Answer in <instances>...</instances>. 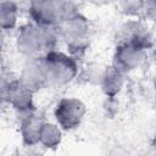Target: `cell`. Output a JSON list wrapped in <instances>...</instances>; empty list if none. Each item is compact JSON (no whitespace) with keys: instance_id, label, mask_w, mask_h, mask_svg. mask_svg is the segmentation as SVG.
I'll return each mask as SVG.
<instances>
[{"instance_id":"8","label":"cell","mask_w":156,"mask_h":156,"mask_svg":"<svg viewBox=\"0 0 156 156\" xmlns=\"http://www.w3.org/2000/svg\"><path fill=\"white\" fill-rule=\"evenodd\" d=\"M18 79L34 93L40 91L44 88H49L41 57L26 58V61L21 67Z\"/></svg>"},{"instance_id":"14","label":"cell","mask_w":156,"mask_h":156,"mask_svg":"<svg viewBox=\"0 0 156 156\" xmlns=\"http://www.w3.org/2000/svg\"><path fill=\"white\" fill-rule=\"evenodd\" d=\"M143 5H144V1H139V0L122 1V2H119V9L123 15H126L133 20L134 17H141Z\"/></svg>"},{"instance_id":"16","label":"cell","mask_w":156,"mask_h":156,"mask_svg":"<svg viewBox=\"0 0 156 156\" xmlns=\"http://www.w3.org/2000/svg\"><path fill=\"white\" fill-rule=\"evenodd\" d=\"M154 88H155V91H156V74H155V78H154Z\"/></svg>"},{"instance_id":"17","label":"cell","mask_w":156,"mask_h":156,"mask_svg":"<svg viewBox=\"0 0 156 156\" xmlns=\"http://www.w3.org/2000/svg\"><path fill=\"white\" fill-rule=\"evenodd\" d=\"M27 156H41V155H38V154H29V155H27Z\"/></svg>"},{"instance_id":"4","label":"cell","mask_w":156,"mask_h":156,"mask_svg":"<svg viewBox=\"0 0 156 156\" xmlns=\"http://www.w3.org/2000/svg\"><path fill=\"white\" fill-rule=\"evenodd\" d=\"M57 29L60 40L66 45L72 56L77 58V55L87 50L90 38V24L82 13L63 21Z\"/></svg>"},{"instance_id":"7","label":"cell","mask_w":156,"mask_h":156,"mask_svg":"<svg viewBox=\"0 0 156 156\" xmlns=\"http://www.w3.org/2000/svg\"><path fill=\"white\" fill-rule=\"evenodd\" d=\"M144 60L145 49L143 46L130 43H121L115 49L112 66L126 74L138 69L143 65Z\"/></svg>"},{"instance_id":"10","label":"cell","mask_w":156,"mask_h":156,"mask_svg":"<svg viewBox=\"0 0 156 156\" xmlns=\"http://www.w3.org/2000/svg\"><path fill=\"white\" fill-rule=\"evenodd\" d=\"M122 43H130L145 49V44L149 40V34L146 28L135 18L129 20L121 29Z\"/></svg>"},{"instance_id":"12","label":"cell","mask_w":156,"mask_h":156,"mask_svg":"<svg viewBox=\"0 0 156 156\" xmlns=\"http://www.w3.org/2000/svg\"><path fill=\"white\" fill-rule=\"evenodd\" d=\"M63 129L56 122L45 121L43 123L39 138V145L48 150H54L62 143Z\"/></svg>"},{"instance_id":"15","label":"cell","mask_w":156,"mask_h":156,"mask_svg":"<svg viewBox=\"0 0 156 156\" xmlns=\"http://www.w3.org/2000/svg\"><path fill=\"white\" fill-rule=\"evenodd\" d=\"M141 17L149 22L156 23V0H146L143 5Z\"/></svg>"},{"instance_id":"6","label":"cell","mask_w":156,"mask_h":156,"mask_svg":"<svg viewBox=\"0 0 156 156\" xmlns=\"http://www.w3.org/2000/svg\"><path fill=\"white\" fill-rule=\"evenodd\" d=\"M34 91L26 87L18 78L2 80V99L18 115H24L35 110Z\"/></svg>"},{"instance_id":"13","label":"cell","mask_w":156,"mask_h":156,"mask_svg":"<svg viewBox=\"0 0 156 156\" xmlns=\"http://www.w3.org/2000/svg\"><path fill=\"white\" fill-rule=\"evenodd\" d=\"M20 5L13 1L0 2V26L2 30L10 32L17 28L20 18Z\"/></svg>"},{"instance_id":"18","label":"cell","mask_w":156,"mask_h":156,"mask_svg":"<svg viewBox=\"0 0 156 156\" xmlns=\"http://www.w3.org/2000/svg\"><path fill=\"white\" fill-rule=\"evenodd\" d=\"M155 104H156V93H155Z\"/></svg>"},{"instance_id":"1","label":"cell","mask_w":156,"mask_h":156,"mask_svg":"<svg viewBox=\"0 0 156 156\" xmlns=\"http://www.w3.org/2000/svg\"><path fill=\"white\" fill-rule=\"evenodd\" d=\"M58 41L57 27L40 26L30 21L20 26L15 37V46L26 58L41 57L48 51L57 49Z\"/></svg>"},{"instance_id":"3","label":"cell","mask_w":156,"mask_h":156,"mask_svg":"<svg viewBox=\"0 0 156 156\" xmlns=\"http://www.w3.org/2000/svg\"><path fill=\"white\" fill-rule=\"evenodd\" d=\"M48 84L51 88H63L72 83L78 76L77 58L69 52L54 49L41 56Z\"/></svg>"},{"instance_id":"2","label":"cell","mask_w":156,"mask_h":156,"mask_svg":"<svg viewBox=\"0 0 156 156\" xmlns=\"http://www.w3.org/2000/svg\"><path fill=\"white\" fill-rule=\"evenodd\" d=\"M27 12L30 22L49 27H58L63 21L80 13L76 2L58 0L29 1L27 4Z\"/></svg>"},{"instance_id":"11","label":"cell","mask_w":156,"mask_h":156,"mask_svg":"<svg viewBox=\"0 0 156 156\" xmlns=\"http://www.w3.org/2000/svg\"><path fill=\"white\" fill-rule=\"evenodd\" d=\"M99 85L101 87V90L106 96H116L124 85V73H122L113 66L106 67V71Z\"/></svg>"},{"instance_id":"5","label":"cell","mask_w":156,"mask_h":156,"mask_svg":"<svg viewBox=\"0 0 156 156\" xmlns=\"http://www.w3.org/2000/svg\"><path fill=\"white\" fill-rule=\"evenodd\" d=\"M87 111L88 108L80 99L74 96H65L56 102L54 108V118L63 130H73L82 124Z\"/></svg>"},{"instance_id":"9","label":"cell","mask_w":156,"mask_h":156,"mask_svg":"<svg viewBox=\"0 0 156 156\" xmlns=\"http://www.w3.org/2000/svg\"><path fill=\"white\" fill-rule=\"evenodd\" d=\"M45 121L43 117H40L35 110L24 115H21L20 119V134L22 138V141L26 146H37L39 145V138H40V130L43 127V123Z\"/></svg>"}]
</instances>
